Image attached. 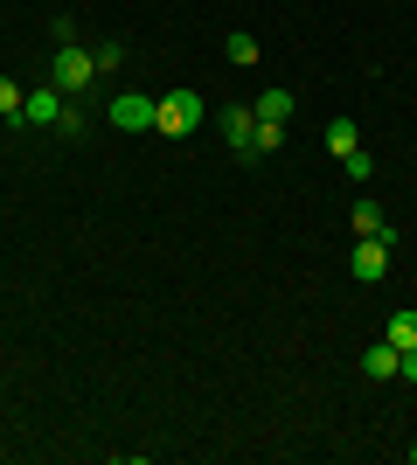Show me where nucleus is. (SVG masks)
I'll list each match as a JSON object with an SVG mask.
<instances>
[{
	"mask_svg": "<svg viewBox=\"0 0 417 465\" xmlns=\"http://www.w3.org/2000/svg\"><path fill=\"white\" fill-rule=\"evenodd\" d=\"M202 118H209V104H202V91H167L154 104V133L160 139H188L202 125Z\"/></svg>",
	"mask_w": 417,
	"mask_h": 465,
	"instance_id": "1",
	"label": "nucleus"
},
{
	"mask_svg": "<svg viewBox=\"0 0 417 465\" xmlns=\"http://www.w3.org/2000/svg\"><path fill=\"white\" fill-rule=\"evenodd\" d=\"M49 84H56L63 97H77L84 84H98V56H91V49H77V42H70V49H56V56H49Z\"/></svg>",
	"mask_w": 417,
	"mask_h": 465,
	"instance_id": "2",
	"label": "nucleus"
},
{
	"mask_svg": "<svg viewBox=\"0 0 417 465\" xmlns=\"http://www.w3.org/2000/svg\"><path fill=\"white\" fill-rule=\"evenodd\" d=\"M63 118H70V97H63L56 84H35V91L21 97V125H56L63 133Z\"/></svg>",
	"mask_w": 417,
	"mask_h": 465,
	"instance_id": "3",
	"label": "nucleus"
},
{
	"mask_svg": "<svg viewBox=\"0 0 417 465\" xmlns=\"http://www.w3.org/2000/svg\"><path fill=\"white\" fill-rule=\"evenodd\" d=\"M154 104H160V97L125 91V97H112V104H104V118H112L119 133H154Z\"/></svg>",
	"mask_w": 417,
	"mask_h": 465,
	"instance_id": "4",
	"label": "nucleus"
},
{
	"mask_svg": "<svg viewBox=\"0 0 417 465\" xmlns=\"http://www.w3.org/2000/svg\"><path fill=\"white\" fill-rule=\"evenodd\" d=\"M216 125H223V139H230L237 153H258V112H251V104H223Z\"/></svg>",
	"mask_w": 417,
	"mask_h": 465,
	"instance_id": "5",
	"label": "nucleus"
},
{
	"mask_svg": "<svg viewBox=\"0 0 417 465\" xmlns=\"http://www.w3.org/2000/svg\"><path fill=\"white\" fill-rule=\"evenodd\" d=\"M348 272H355L362 285H376V278L390 272V243H382V236H362V243H355V257H348Z\"/></svg>",
	"mask_w": 417,
	"mask_h": 465,
	"instance_id": "6",
	"label": "nucleus"
},
{
	"mask_svg": "<svg viewBox=\"0 0 417 465\" xmlns=\"http://www.w3.org/2000/svg\"><path fill=\"white\" fill-rule=\"evenodd\" d=\"M397 361H403L397 341H376V348L362 354V375H369V382H397Z\"/></svg>",
	"mask_w": 417,
	"mask_h": 465,
	"instance_id": "7",
	"label": "nucleus"
},
{
	"mask_svg": "<svg viewBox=\"0 0 417 465\" xmlns=\"http://www.w3.org/2000/svg\"><path fill=\"white\" fill-rule=\"evenodd\" d=\"M348 230H355V236H382V243L397 251V230L382 223V209H376V202H355V215H348Z\"/></svg>",
	"mask_w": 417,
	"mask_h": 465,
	"instance_id": "8",
	"label": "nucleus"
},
{
	"mask_svg": "<svg viewBox=\"0 0 417 465\" xmlns=\"http://www.w3.org/2000/svg\"><path fill=\"white\" fill-rule=\"evenodd\" d=\"M362 146V125L355 118H334V125H327V153H355Z\"/></svg>",
	"mask_w": 417,
	"mask_h": 465,
	"instance_id": "9",
	"label": "nucleus"
},
{
	"mask_svg": "<svg viewBox=\"0 0 417 465\" xmlns=\"http://www.w3.org/2000/svg\"><path fill=\"white\" fill-rule=\"evenodd\" d=\"M251 112H258V118H272V125H285V118H293V91H264L258 104H251Z\"/></svg>",
	"mask_w": 417,
	"mask_h": 465,
	"instance_id": "10",
	"label": "nucleus"
},
{
	"mask_svg": "<svg viewBox=\"0 0 417 465\" xmlns=\"http://www.w3.org/2000/svg\"><path fill=\"white\" fill-rule=\"evenodd\" d=\"M382 341H397V348H417V306H403L397 320H390V333Z\"/></svg>",
	"mask_w": 417,
	"mask_h": 465,
	"instance_id": "11",
	"label": "nucleus"
},
{
	"mask_svg": "<svg viewBox=\"0 0 417 465\" xmlns=\"http://www.w3.org/2000/svg\"><path fill=\"white\" fill-rule=\"evenodd\" d=\"M21 97L28 91H21L15 77H0V118H7V125H21Z\"/></svg>",
	"mask_w": 417,
	"mask_h": 465,
	"instance_id": "12",
	"label": "nucleus"
},
{
	"mask_svg": "<svg viewBox=\"0 0 417 465\" xmlns=\"http://www.w3.org/2000/svg\"><path fill=\"white\" fill-rule=\"evenodd\" d=\"M223 56H230V63H258V35H243V28H237V35L223 42Z\"/></svg>",
	"mask_w": 417,
	"mask_h": 465,
	"instance_id": "13",
	"label": "nucleus"
},
{
	"mask_svg": "<svg viewBox=\"0 0 417 465\" xmlns=\"http://www.w3.org/2000/svg\"><path fill=\"white\" fill-rule=\"evenodd\" d=\"M341 174H348V181H369V174H376V153H362V146H355V153H341Z\"/></svg>",
	"mask_w": 417,
	"mask_h": 465,
	"instance_id": "14",
	"label": "nucleus"
},
{
	"mask_svg": "<svg viewBox=\"0 0 417 465\" xmlns=\"http://www.w3.org/2000/svg\"><path fill=\"white\" fill-rule=\"evenodd\" d=\"M285 146V125H272V118H258V153H278Z\"/></svg>",
	"mask_w": 417,
	"mask_h": 465,
	"instance_id": "15",
	"label": "nucleus"
},
{
	"mask_svg": "<svg viewBox=\"0 0 417 465\" xmlns=\"http://www.w3.org/2000/svg\"><path fill=\"white\" fill-rule=\"evenodd\" d=\"M49 35H56V49H70V42H77V21L56 15V21H49Z\"/></svg>",
	"mask_w": 417,
	"mask_h": 465,
	"instance_id": "16",
	"label": "nucleus"
},
{
	"mask_svg": "<svg viewBox=\"0 0 417 465\" xmlns=\"http://www.w3.org/2000/svg\"><path fill=\"white\" fill-rule=\"evenodd\" d=\"M91 56H98V77H104V70H119V63H125V49H119V42H104V49H91Z\"/></svg>",
	"mask_w": 417,
	"mask_h": 465,
	"instance_id": "17",
	"label": "nucleus"
},
{
	"mask_svg": "<svg viewBox=\"0 0 417 465\" xmlns=\"http://www.w3.org/2000/svg\"><path fill=\"white\" fill-rule=\"evenodd\" d=\"M411 465H417V445H411Z\"/></svg>",
	"mask_w": 417,
	"mask_h": 465,
	"instance_id": "18",
	"label": "nucleus"
}]
</instances>
